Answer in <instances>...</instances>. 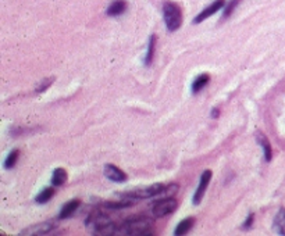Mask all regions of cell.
I'll return each instance as SVG.
<instances>
[{
  "mask_svg": "<svg viewBox=\"0 0 285 236\" xmlns=\"http://www.w3.org/2000/svg\"><path fill=\"white\" fill-rule=\"evenodd\" d=\"M152 226H153L152 219L146 218V217H132V218L125 219L117 228V232L120 235L127 236L152 235Z\"/></svg>",
  "mask_w": 285,
  "mask_h": 236,
  "instance_id": "cell-1",
  "label": "cell"
},
{
  "mask_svg": "<svg viewBox=\"0 0 285 236\" xmlns=\"http://www.w3.org/2000/svg\"><path fill=\"white\" fill-rule=\"evenodd\" d=\"M87 226L91 229L92 235L109 236L117 232L116 224L107 215L102 213H92L87 219Z\"/></svg>",
  "mask_w": 285,
  "mask_h": 236,
  "instance_id": "cell-2",
  "label": "cell"
},
{
  "mask_svg": "<svg viewBox=\"0 0 285 236\" xmlns=\"http://www.w3.org/2000/svg\"><path fill=\"white\" fill-rule=\"evenodd\" d=\"M163 16L166 27L170 32H174L180 28L182 24V13L178 5L173 2H166L163 5Z\"/></svg>",
  "mask_w": 285,
  "mask_h": 236,
  "instance_id": "cell-3",
  "label": "cell"
},
{
  "mask_svg": "<svg viewBox=\"0 0 285 236\" xmlns=\"http://www.w3.org/2000/svg\"><path fill=\"white\" fill-rule=\"evenodd\" d=\"M167 189H169L167 186H164L162 184H156L152 185V186H146V188H139V189L132 190V192H128V193H124V195L131 196V197H134L136 200H142V199H149V197L162 195Z\"/></svg>",
  "mask_w": 285,
  "mask_h": 236,
  "instance_id": "cell-4",
  "label": "cell"
},
{
  "mask_svg": "<svg viewBox=\"0 0 285 236\" xmlns=\"http://www.w3.org/2000/svg\"><path fill=\"white\" fill-rule=\"evenodd\" d=\"M177 200L174 197H166V199H162V200H157L153 206H152V211L155 214V217L157 218H162V217H166L169 214L174 213L175 208H177Z\"/></svg>",
  "mask_w": 285,
  "mask_h": 236,
  "instance_id": "cell-5",
  "label": "cell"
},
{
  "mask_svg": "<svg viewBox=\"0 0 285 236\" xmlns=\"http://www.w3.org/2000/svg\"><path fill=\"white\" fill-rule=\"evenodd\" d=\"M56 228H57V222L50 219V221H45V222H42V224H36V225H32V226H29L27 229H24L20 235H25V236L47 235V233L53 232Z\"/></svg>",
  "mask_w": 285,
  "mask_h": 236,
  "instance_id": "cell-6",
  "label": "cell"
},
{
  "mask_svg": "<svg viewBox=\"0 0 285 236\" xmlns=\"http://www.w3.org/2000/svg\"><path fill=\"white\" fill-rule=\"evenodd\" d=\"M226 7V0H216V2H213L210 6H207L204 10H202V12L199 13L198 16L195 17V20H193V23L195 24H199L202 23V21H204L206 18H209L210 16H213V14H216L217 12H220V10H223Z\"/></svg>",
  "mask_w": 285,
  "mask_h": 236,
  "instance_id": "cell-7",
  "label": "cell"
},
{
  "mask_svg": "<svg viewBox=\"0 0 285 236\" xmlns=\"http://www.w3.org/2000/svg\"><path fill=\"white\" fill-rule=\"evenodd\" d=\"M210 179H211V171L210 170H206L202 175H200V181H199V185H198V189L195 192V196H193V204H196L198 206L200 200H202V197H203L204 192L207 189V186H209V182Z\"/></svg>",
  "mask_w": 285,
  "mask_h": 236,
  "instance_id": "cell-8",
  "label": "cell"
},
{
  "mask_svg": "<svg viewBox=\"0 0 285 236\" xmlns=\"http://www.w3.org/2000/svg\"><path fill=\"white\" fill-rule=\"evenodd\" d=\"M105 175L110 179V181L117 182V184H121V182H125V181H127V174L122 173L121 170L116 167L114 164H106Z\"/></svg>",
  "mask_w": 285,
  "mask_h": 236,
  "instance_id": "cell-9",
  "label": "cell"
},
{
  "mask_svg": "<svg viewBox=\"0 0 285 236\" xmlns=\"http://www.w3.org/2000/svg\"><path fill=\"white\" fill-rule=\"evenodd\" d=\"M127 10V3L125 0H114L111 2V5L107 7V16L109 17H117V16H121L122 13Z\"/></svg>",
  "mask_w": 285,
  "mask_h": 236,
  "instance_id": "cell-10",
  "label": "cell"
},
{
  "mask_svg": "<svg viewBox=\"0 0 285 236\" xmlns=\"http://www.w3.org/2000/svg\"><path fill=\"white\" fill-rule=\"evenodd\" d=\"M273 229L278 235H285V208H279L274 218Z\"/></svg>",
  "mask_w": 285,
  "mask_h": 236,
  "instance_id": "cell-11",
  "label": "cell"
},
{
  "mask_svg": "<svg viewBox=\"0 0 285 236\" xmlns=\"http://www.w3.org/2000/svg\"><path fill=\"white\" fill-rule=\"evenodd\" d=\"M256 140L263 147V153H264L266 162H270V160H271V154H273V150H271V144L268 142V139L259 131V132L256 133Z\"/></svg>",
  "mask_w": 285,
  "mask_h": 236,
  "instance_id": "cell-12",
  "label": "cell"
},
{
  "mask_svg": "<svg viewBox=\"0 0 285 236\" xmlns=\"http://www.w3.org/2000/svg\"><path fill=\"white\" fill-rule=\"evenodd\" d=\"M78 207H80V200L78 199H74L71 202L65 203L63 208H61V211H60V219H65L71 217L78 210Z\"/></svg>",
  "mask_w": 285,
  "mask_h": 236,
  "instance_id": "cell-13",
  "label": "cell"
},
{
  "mask_svg": "<svg viewBox=\"0 0 285 236\" xmlns=\"http://www.w3.org/2000/svg\"><path fill=\"white\" fill-rule=\"evenodd\" d=\"M65 181H67V173H65L64 168H56L53 171L52 177L53 186H61V185L65 184Z\"/></svg>",
  "mask_w": 285,
  "mask_h": 236,
  "instance_id": "cell-14",
  "label": "cell"
},
{
  "mask_svg": "<svg viewBox=\"0 0 285 236\" xmlns=\"http://www.w3.org/2000/svg\"><path fill=\"white\" fill-rule=\"evenodd\" d=\"M193 221L195 219L191 217V218H185L181 221L180 224L177 225V228L174 230V235H185L186 232H189V229L193 226Z\"/></svg>",
  "mask_w": 285,
  "mask_h": 236,
  "instance_id": "cell-15",
  "label": "cell"
},
{
  "mask_svg": "<svg viewBox=\"0 0 285 236\" xmlns=\"http://www.w3.org/2000/svg\"><path fill=\"white\" fill-rule=\"evenodd\" d=\"M209 81H210V76L207 74H202L199 75V76H196V80H195L192 84V92L193 93L200 92V91L209 84Z\"/></svg>",
  "mask_w": 285,
  "mask_h": 236,
  "instance_id": "cell-16",
  "label": "cell"
},
{
  "mask_svg": "<svg viewBox=\"0 0 285 236\" xmlns=\"http://www.w3.org/2000/svg\"><path fill=\"white\" fill-rule=\"evenodd\" d=\"M155 45H156V36L152 35L149 39V45H148V52L145 56V65H151L153 61V56H155Z\"/></svg>",
  "mask_w": 285,
  "mask_h": 236,
  "instance_id": "cell-17",
  "label": "cell"
},
{
  "mask_svg": "<svg viewBox=\"0 0 285 236\" xmlns=\"http://www.w3.org/2000/svg\"><path fill=\"white\" fill-rule=\"evenodd\" d=\"M54 195V188H45L42 190L39 195L36 196V202L39 204H43V203H47Z\"/></svg>",
  "mask_w": 285,
  "mask_h": 236,
  "instance_id": "cell-18",
  "label": "cell"
},
{
  "mask_svg": "<svg viewBox=\"0 0 285 236\" xmlns=\"http://www.w3.org/2000/svg\"><path fill=\"white\" fill-rule=\"evenodd\" d=\"M239 2H241V0H231L227 6H226V9H224V13H223V17H221V20H227V18L233 14L234 10L237 9V6L239 5Z\"/></svg>",
  "mask_w": 285,
  "mask_h": 236,
  "instance_id": "cell-19",
  "label": "cell"
},
{
  "mask_svg": "<svg viewBox=\"0 0 285 236\" xmlns=\"http://www.w3.org/2000/svg\"><path fill=\"white\" fill-rule=\"evenodd\" d=\"M18 155H20V151H18V150H13L12 153L7 155L6 162H5V167H6L7 170L16 166V163H17L18 160Z\"/></svg>",
  "mask_w": 285,
  "mask_h": 236,
  "instance_id": "cell-20",
  "label": "cell"
},
{
  "mask_svg": "<svg viewBox=\"0 0 285 236\" xmlns=\"http://www.w3.org/2000/svg\"><path fill=\"white\" fill-rule=\"evenodd\" d=\"M252 222H253V214H249V217H248V219H246V222H245V228H249L250 225H252Z\"/></svg>",
  "mask_w": 285,
  "mask_h": 236,
  "instance_id": "cell-21",
  "label": "cell"
},
{
  "mask_svg": "<svg viewBox=\"0 0 285 236\" xmlns=\"http://www.w3.org/2000/svg\"><path fill=\"white\" fill-rule=\"evenodd\" d=\"M219 115V110L215 109V111H213V117H217Z\"/></svg>",
  "mask_w": 285,
  "mask_h": 236,
  "instance_id": "cell-22",
  "label": "cell"
}]
</instances>
